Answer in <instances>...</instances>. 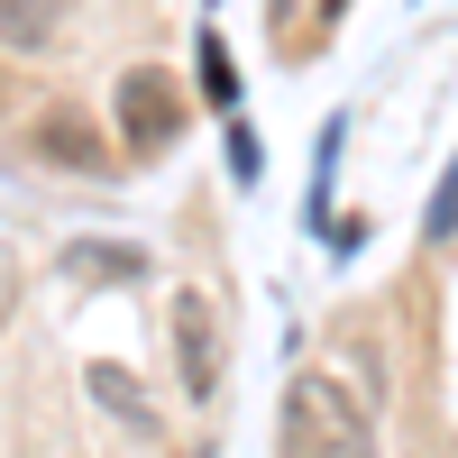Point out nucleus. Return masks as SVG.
Returning <instances> with one entry per match:
<instances>
[{
	"mask_svg": "<svg viewBox=\"0 0 458 458\" xmlns=\"http://www.w3.org/2000/svg\"><path fill=\"white\" fill-rule=\"evenodd\" d=\"M284 458H376V431L349 403V386H330V376L284 386Z\"/></svg>",
	"mask_w": 458,
	"mask_h": 458,
	"instance_id": "1",
	"label": "nucleus"
},
{
	"mask_svg": "<svg viewBox=\"0 0 458 458\" xmlns=\"http://www.w3.org/2000/svg\"><path fill=\"white\" fill-rule=\"evenodd\" d=\"M174 129H183V101H174V83H165V73H157V64L120 73V147L157 157V147H174Z\"/></svg>",
	"mask_w": 458,
	"mask_h": 458,
	"instance_id": "2",
	"label": "nucleus"
},
{
	"mask_svg": "<svg viewBox=\"0 0 458 458\" xmlns=\"http://www.w3.org/2000/svg\"><path fill=\"white\" fill-rule=\"evenodd\" d=\"M174 339H183V394L211 403L220 394V358H211V302L202 293H174Z\"/></svg>",
	"mask_w": 458,
	"mask_h": 458,
	"instance_id": "3",
	"label": "nucleus"
},
{
	"mask_svg": "<svg viewBox=\"0 0 458 458\" xmlns=\"http://www.w3.org/2000/svg\"><path fill=\"white\" fill-rule=\"evenodd\" d=\"M55 28H64V0H0V47L47 55V47H55Z\"/></svg>",
	"mask_w": 458,
	"mask_h": 458,
	"instance_id": "4",
	"label": "nucleus"
},
{
	"mask_svg": "<svg viewBox=\"0 0 458 458\" xmlns=\"http://www.w3.org/2000/svg\"><path fill=\"white\" fill-rule=\"evenodd\" d=\"M83 386H92V394H101L110 412H120V422H147V412H157V403H147V386H138V376H129V367H92V376H83Z\"/></svg>",
	"mask_w": 458,
	"mask_h": 458,
	"instance_id": "5",
	"label": "nucleus"
},
{
	"mask_svg": "<svg viewBox=\"0 0 458 458\" xmlns=\"http://www.w3.org/2000/svg\"><path fill=\"white\" fill-rule=\"evenodd\" d=\"M37 147H47V157H55V165H92V157H101V147H92V129H83V120H73V110H55V120H47V129H37Z\"/></svg>",
	"mask_w": 458,
	"mask_h": 458,
	"instance_id": "6",
	"label": "nucleus"
},
{
	"mask_svg": "<svg viewBox=\"0 0 458 458\" xmlns=\"http://www.w3.org/2000/svg\"><path fill=\"white\" fill-rule=\"evenodd\" d=\"M202 92H211L220 110H229V101H239V64H229V55H220V37H202Z\"/></svg>",
	"mask_w": 458,
	"mask_h": 458,
	"instance_id": "7",
	"label": "nucleus"
},
{
	"mask_svg": "<svg viewBox=\"0 0 458 458\" xmlns=\"http://www.w3.org/2000/svg\"><path fill=\"white\" fill-rule=\"evenodd\" d=\"M422 229H431V239H449V229H458V157H449V183H440V202H431Z\"/></svg>",
	"mask_w": 458,
	"mask_h": 458,
	"instance_id": "8",
	"label": "nucleus"
}]
</instances>
